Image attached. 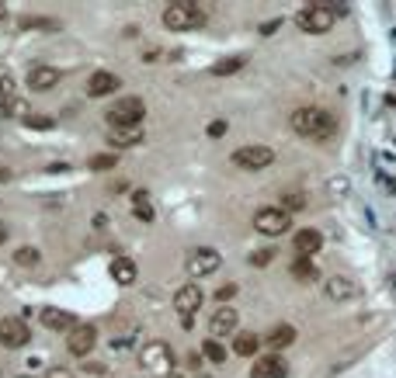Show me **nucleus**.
<instances>
[{"label":"nucleus","mask_w":396,"mask_h":378,"mask_svg":"<svg viewBox=\"0 0 396 378\" xmlns=\"http://www.w3.org/2000/svg\"><path fill=\"white\" fill-rule=\"evenodd\" d=\"M289 125H292V132H299L302 139H316V143H320V139L334 136V129H337V118H334L327 108L306 104V108H296V111H292Z\"/></svg>","instance_id":"nucleus-1"},{"label":"nucleus","mask_w":396,"mask_h":378,"mask_svg":"<svg viewBox=\"0 0 396 378\" xmlns=\"http://www.w3.org/2000/svg\"><path fill=\"white\" fill-rule=\"evenodd\" d=\"M164 24H167L171 31H195V28L205 24V10H201L198 3H188V0L167 3V7H164Z\"/></svg>","instance_id":"nucleus-2"},{"label":"nucleus","mask_w":396,"mask_h":378,"mask_svg":"<svg viewBox=\"0 0 396 378\" xmlns=\"http://www.w3.org/2000/svg\"><path fill=\"white\" fill-rule=\"evenodd\" d=\"M334 21H337V7H327V3H306L296 14L299 31L306 35H323L334 28Z\"/></svg>","instance_id":"nucleus-3"},{"label":"nucleus","mask_w":396,"mask_h":378,"mask_svg":"<svg viewBox=\"0 0 396 378\" xmlns=\"http://www.w3.org/2000/svg\"><path fill=\"white\" fill-rule=\"evenodd\" d=\"M143 115H146L143 97H118V101L104 111V118H108L111 129H136V125L143 122Z\"/></svg>","instance_id":"nucleus-4"},{"label":"nucleus","mask_w":396,"mask_h":378,"mask_svg":"<svg viewBox=\"0 0 396 378\" xmlns=\"http://www.w3.org/2000/svg\"><path fill=\"white\" fill-rule=\"evenodd\" d=\"M139 368L150 375H171L174 372V354L164 340H150L139 347Z\"/></svg>","instance_id":"nucleus-5"},{"label":"nucleus","mask_w":396,"mask_h":378,"mask_svg":"<svg viewBox=\"0 0 396 378\" xmlns=\"http://www.w3.org/2000/svg\"><path fill=\"white\" fill-rule=\"evenodd\" d=\"M289 226H292V219H289V212L285 208H257V215H254V229L261 233V236H282V233H289Z\"/></svg>","instance_id":"nucleus-6"},{"label":"nucleus","mask_w":396,"mask_h":378,"mask_svg":"<svg viewBox=\"0 0 396 378\" xmlns=\"http://www.w3.org/2000/svg\"><path fill=\"white\" fill-rule=\"evenodd\" d=\"M275 160V150L271 146H240L236 153H233V167H240V170H264L268 163Z\"/></svg>","instance_id":"nucleus-7"},{"label":"nucleus","mask_w":396,"mask_h":378,"mask_svg":"<svg viewBox=\"0 0 396 378\" xmlns=\"http://www.w3.org/2000/svg\"><path fill=\"white\" fill-rule=\"evenodd\" d=\"M28 340H31V330H28V323H24L21 316H3V319H0V347L17 351V347H24Z\"/></svg>","instance_id":"nucleus-8"},{"label":"nucleus","mask_w":396,"mask_h":378,"mask_svg":"<svg viewBox=\"0 0 396 378\" xmlns=\"http://www.w3.org/2000/svg\"><path fill=\"white\" fill-rule=\"evenodd\" d=\"M174 309L181 312V323H185V326H192L195 312L201 309V288H198L195 282L181 284V288L174 291Z\"/></svg>","instance_id":"nucleus-9"},{"label":"nucleus","mask_w":396,"mask_h":378,"mask_svg":"<svg viewBox=\"0 0 396 378\" xmlns=\"http://www.w3.org/2000/svg\"><path fill=\"white\" fill-rule=\"evenodd\" d=\"M219 264H222V257H219V250H212V247H198V250L188 254V275H192V278L215 275Z\"/></svg>","instance_id":"nucleus-10"},{"label":"nucleus","mask_w":396,"mask_h":378,"mask_svg":"<svg viewBox=\"0 0 396 378\" xmlns=\"http://www.w3.org/2000/svg\"><path fill=\"white\" fill-rule=\"evenodd\" d=\"M94 344H98V330L91 323H77L70 330V337H66V347H70L73 358H87L94 351Z\"/></svg>","instance_id":"nucleus-11"},{"label":"nucleus","mask_w":396,"mask_h":378,"mask_svg":"<svg viewBox=\"0 0 396 378\" xmlns=\"http://www.w3.org/2000/svg\"><path fill=\"white\" fill-rule=\"evenodd\" d=\"M236 323H240L236 309H233V305H219V309L208 316V333H212V340H219V337H229V333L236 330Z\"/></svg>","instance_id":"nucleus-12"},{"label":"nucleus","mask_w":396,"mask_h":378,"mask_svg":"<svg viewBox=\"0 0 396 378\" xmlns=\"http://www.w3.org/2000/svg\"><path fill=\"white\" fill-rule=\"evenodd\" d=\"M320 247H323V236L316 229H299L292 236V250H296L299 261H309L313 254H320Z\"/></svg>","instance_id":"nucleus-13"},{"label":"nucleus","mask_w":396,"mask_h":378,"mask_svg":"<svg viewBox=\"0 0 396 378\" xmlns=\"http://www.w3.org/2000/svg\"><path fill=\"white\" fill-rule=\"evenodd\" d=\"M250 375L254 378H285L289 375V365H285L282 354H264V358H257V365L250 368Z\"/></svg>","instance_id":"nucleus-14"},{"label":"nucleus","mask_w":396,"mask_h":378,"mask_svg":"<svg viewBox=\"0 0 396 378\" xmlns=\"http://www.w3.org/2000/svg\"><path fill=\"white\" fill-rule=\"evenodd\" d=\"M323 291H327L330 302H348V298L358 295V284L351 282V278H344V275H334V278L323 282Z\"/></svg>","instance_id":"nucleus-15"},{"label":"nucleus","mask_w":396,"mask_h":378,"mask_svg":"<svg viewBox=\"0 0 396 378\" xmlns=\"http://www.w3.org/2000/svg\"><path fill=\"white\" fill-rule=\"evenodd\" d=\"M59 80H63V73L56 66H31L28 70V87L31 91H52Z\"/></svg>","instance_id":"nucleus-16"},{"label":"nucleus","mask_w":396,"mask_h":378,"mask_svg":"<svg viewBox=\"0 0 396 378\" xmlns=\"http://www.w3.org/2000/svg\"><path fill=\"white\" fill-rule=\"evenodd\" d=\"M118 87H122V80L115 73H108V70L91 73V80H87V94L91 97H108V94H115Z\"/></svg>","instance_id":"nucleus-17"},{"label":"nucleus","mask_w":396,"mask_h":378,"mask_svg":"<svg viewBox=\"0 0 396 378\" xmlns=\"http://www.w3.org/2000/svg\"><path fill=\"white\" fill-rule=\"evenodd\" d=\"M143 143V129H111L108 132V146L111 150H129V146H139Z\"/></svg>","instance_id":"nucleus-18"},{"label":"nucleus","mask_w":396,"mask_h":378,"mask_svg":"<svg viewBox=\"0 0 396 378\" xmlns=\"http://www.w3.org/2000/svg\"><path fill=\"white\" fill-rule=\"evenodd\" d=\"M264 340H268L271 354H275V351H285V347H292V344H296V326H289V323H278V326H271V333H268Z\"/></svg>","instance_id":"nucleus-19"},{"label":"nucleus","mask_w":396,"mask_h":378,"mask_svg":"<svg viewBox=\"0 0 396 378\" xmlns=\"http://www.w3.org/2000/svg\"><path fill=\"white\" fill-rule=\"evenodd\" d=\"M38 323H42L45 330H66V326H77L73 316H70L66 309H52V305L38 312Z\"/></svg>","instance_id":"nucleus-20"},{"label":"nucleus","mask_w":396,"mask_h":378,"mask_svg":"<svg viewBox=\"0 0 396 378\" xmlns=\"http://www.w3.org/2000/svg\"><path fill=\"white\" fill-rule=\"evenodd\" d=\"M31 115V108H28V101L24 97H3L0 101V118H28Z\"/></svg>","instance_id":"nucleus-21"},{"label":"nucleus","mask_w":396,"mask_h":378,"mask_svg":"<svg viewBox=\"0 0 396 378\" xmlns=\"http://www.w3.org/2000/svg\"><path fill=\"white\" fill-rule=\"evenodd\" d=\"M136 275H139V271H136V264H132L129 257H115V261H111V278L118 284H132Z\"/></svg>","instance_id":"nucleus-22"},{"label":"nucleus","mask_w":396,"mask_h":378,"mask_svg":"<svg viewBox=\"0 0 396 378\" xmlns=\"http://www.w3.org/2000/svg\"><path fill=\"white\" fill-rule=\"evenodd\" d=\"M132 215H136L139 222H153V215H157V212H153V205H150V194H146V191H136V194H132Z\"/></svg>","instance_id":"nucleus-23"},{"label":"nucleus","mask_w":396,"mask_h":378,"mask_svg":"<svg viewBox=\"0 0 396 378\" xmlns=\"http://www.w3.org/2000/svg\"><path fill=\"white\" fill-rule=\"evenodd\" d=\"M257 347H261L257 333H236V337H233V354H240V358L257 354Z\"/></svg>","instance_id":"nucleus-24"},{"label":"nucleus","mask_w":396,"mask_h":378,"mask_svg":"<svg viewBox=\"0 0 396 378\" xmlns=\"http://www.w3.org/2000/svg\"><path fill=\"white\" fill-rule=\"evenodd\" d=\"M292 278L302 284H309V282H320V271L313 268V261H292Z\"/></svg>","instance_id":"nucleus-25"},{"label":"nucleus","mask_w":396,"mask_h":378,"mask_svg":"<svg viewBox=\"0 0 396 378\" xmlns=\"http://www.w3.org/2000/svg\"><path fill=\"white\" fill-rule=\"evenodd\" d=\"M243 56H226V59H219L215 66H212V73L215 77H229V73H236V70H243Z\"/></svg>","instance_id":"nucleus-26"},{"label":"nucleus","mask_w":396,"mask_h":378,"mask_svg":"<svg viewBox=\"0 0 396 378\" xmlns=\"http://www.w3.org/2000/svg\"><path fill=\"white\" fill-rule=\"evenodd\" d=\"M38 261H42V254H38L35 247H21V250L14 254V264H17V268H35Z\"/></svg>","instance_id":"nucleus-27"},{"label":"nucleus","mask_w":396,"mask_h":378,"mask_svg":"<svg viewBox=\"0 0 396 378\" xmlns=\"http://www.w3.org/2000/svg\"><path fill=\"white\" fill-rule=\"evenodd\" d=\"M201 354L212 361V365H222L226 361V347L219 344V340H205V347H201Z\"/></svg>","instance_id":"nucleus-28"},{"label":"nucleus","mask_w":396,"mask_h":378,"mask_svg":"<svg viewBox=\"0 0 396 378\" xmlns=\"http://www.w3.org/2000/svg\"><path fill=\"white\" fill-rule=\"evenodd\" d=\"M115 163H118V157H115V153H98V157H91V160H87V167H91V170H111Z\"/></svg>","instance_id":"nucleus-29"},{"label":"nucleus","mask_w":396,"mask_h":378,"mask_svg":"<svg viewBox=\"0 0 396 378\" xmlns=\"http://www.w3.org/2000/svg\"><path fill=\"white\" fill-rule=\"evenodd\" d=\"M282 208H285V212H299V208H306V194H302V191H289V194H282Z\"/></svg>","instance_id":"nucleus-30"},{"label":"nucleus","mask_w":396,"mask_h":378,"mask_svg":"<svg viewBox=\"0 0 396 378\" xmlns=\"http://www.w3.org/2000/svg\"><path fill=\"white\" fill-rule=\"evenodd\" d=\"M271 261H275V250H254V254H250V264H254V268H264V264H271Z\"/></svg>","instance_id":"nucleus-31"},{"label":"nucleus","mask_w":396,"mask_h":378,"mask_svg":"<svg viewBox=\"0 0 396 378\" xmlns=\"http://www.w3.org/2000/svg\"><path fill=\"white\" fill-rule=\"evenodd\" d=\"M21 28H59L56 21H49V17H24L21 21Z\"/></svg>","instance_id":"nucleus-32"},{"label":"nucleus","mask_w":396,"mask_h":378,"mask_svg":"<svg viewBox=\"0 0 396 378\" xmlns=\"http://www.w3.org/2000/svg\"><path fill=\"white\" fill-rule=\"evenodd\" d=\"M3 97H14V77L10 73H0V101Z\"/></svg>","instance_id":"nucleus-33"},{"label":"nucleus","mask_w":396,"mask_h":378,"mask_svg":"<svg viewBox=\"0 0 396 378\" xmlns=\"http://www.w3.org/2000/svg\"><path fill=\"white\" fill-rule=\"evenodd\" d=\"M24 125H28V129H52L56 122H52V118H31V115H28V118H24Z\"/></svg>","instance_id":"nucleus-34"},{"label":"nucleus","mask_w":396,"mask_h":378,"mask_svg":"<svg viewBox=\"0 0 396 378\" xmlns=\"http://www.w3.org/2000/svg\"><path fill=\"white\" fill-rule=\"evenodd\" d=\"M45 378H77L70 368H63V365H56V368H49V375Z\"/></svg>","instance_id":"nucleus-35"},{"label":"nucleus","mask_w":396,"mask_h":378,"mask_svg":"<svg viewBox=\"0 0 396 378\" xmlns=\"http://www.w3.org/2000/svg\"><path fill=\"white\" fill-rule=\"evenodd\" d=\"M233 295H236V284H222V288L215 291V298H219V302H226V298H233Z\"/></svg>","instance_id":"nucleus-36"},{"label":"nucleus","mask_w":396,"mask_h":378,"mask_svg":"<svg viewBox=\"0 0 396 378\" xmlns=\"http://www.w3.org/2000/svg\"><path fill=\"white\" fill-rule=\"evenodd\" d=\"M222 132H226V122H222V118H219V122H212V125H208V136H212V139H219V136H222Z\"/></svg>","instance_id":"nucleus-37"},{"label":"nucleus","mask_w":396,"mask_h":378,"mask_svg":"<svg viewBox=\"0 0 396 378\" xmlns=\"http://www.w3.org/2000/svg\"><path fill=\"white\" fill-rule=\"evenodd\" d=\"M84 372H87V375H104L108 368H104V365H98V361H91V365H84Z\"/></svg>","instance_id":"nucleus-38"},{"label":"nucleus","mask_w":396,"mask_h":378,"mask_svg":"<svg viewBox=\"0 0 396 378\" xmlns=\"http://www.w3.org/2000/svg\"><path fill=\"white\" fill-rule=\"evenodd\" d=\"M0 181H10V170L7 167H0Z\"/></svg>","instance_id":"nucleus-39"},{"label":"nucleus","mask_w":396,"mask_h":378,"mask_svg":"<svg viewBox=\"0 0 396 378\" xmlns=\"http://www.w3.org/2000/svg\"><path fill=\"white\" fill-rule=\"evenodd\" d=\"M7 240V222H0V243Z\"/></svg>","instance_id":"nucleus-40"},{"label":"nucleus","mask_w":396,"mask_h":378,"mask_svg":"<svg viewBox=\"0 0 396 378\" xmlns=\"http://www.w3.org/2000/svg\"><path fill=\"white\" fill-rule=\"evenodd\" d=\"M164 378H188V375H181V372H171V375H164Z\"/></svg>","instance_id":"nucleus-41"},{"label":"nucleus","mask_w":396,"mask_h":378,"mask_svg":"<svg viewBox=\"0 0 396 378\" xmlns=\"http://www.w3.org/2000/svg\"><path fill=\"white\" fill-rule=\"evenodd\" d=\"M3 14H7V7H3V3H0V17H3Z\"/></svg>","instance_id":"nucleus-42"},{"label":"nucleus","mask_w":396,"mask_h":378,"mask_svg":"<svg viewBox=\"0 0 396 378\" xmlns=\"http://www.w3.org/2000/svg\"><path fill=\"white\" fill-rule=\"evenodd\" d=\"M192 378H208V375H192Z\"/></svg>","instance_id":"nucleus-43"},{"label":"nucleus","mask_w":396,"mask_h":378,"mask_svg":"<svg viewBox=\"0 0 396 378\" xmlns=\"http://www.w3.org/2000/svg\"><path fill=\"white\" fill-rule=\"evenodd\" d=\"M0 378H3V372H0Z\"/></svg>","instance_id":"nucleus-44"},{"label":"nucleus","mask_w":396,"mask_h":378,"mask_svg":"<svg viewBox=\"0 0 396 378\" xmlns=\"http://www.w3.org/2000/svg\"><path fill=\"white\" fill-rule=\"evenodd\" d=\"M21 378H28V375H21Z\"/></svg>","instance_id":"nucleus-45"}]
</instances>
